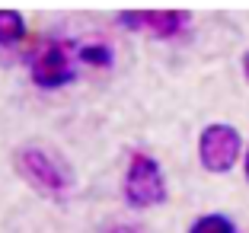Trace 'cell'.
I'll return each instance as SVG.
<instances>
[{
    "mask_svg": "<svg viewBox=\"0 0 249 233\" xmlns=\"http://www.w3.org/2000/svg\"><path fill=\"white\" fill-rule=\"evenodd\" d=\"M13 169L22 182L32 185L45 198H64L73 189L71 163L58 150H48V147H38V144L16 147L13 150Z\"/></svg>",
    "mask_w": 249,
    "mask_h": 233,
    "instance_id": "cell-1",
    "label": "cell"
},
{
    "mask_svg": "<svg viewBox=\"0 0 249 233\" xmlns=\"http://www.w3.org/2000/svg\"><path fill=\"white\" fill-rule=\"evenodd\" d=\"M77 38L45 36L38 45L26 51V71L38 90H61L77 80V58H73Z\"/></svg>",
    "mask_w": 249,
    "mask_h": 233,
    "instance_id": "cell-2",
    "label": "cell"
},
{
    "mask_svg": "<svg viewBox=\"0 0 249 233\" xmlns=\"http://www.w3.org/2000/svg\"><path fill=\"white\" fill-rule=\"evenodd\" d=\"M122 195L128 201V208H134V211L157 208V204L166 201L169 185H166V173H163L160 160L150 157L147 150H131L128 166H124Z\"/></svg>",
    "mask_w": 249,
    "mask_h": 233,
    "instance_id": "cell-3",
    "label": "cell"
},
{
    "mask_svg": "<svg viewBox=\"0 0 249 233\" xmlns=\"http://www.w3.org/2000/svg\"><path fill=\"white\" fill-rule=\"evenodd\" d=\"M243 147H246L243 144V134L236 131L233 125L211 122L198 134V163L214 176L230 173L243 160Z\"/></svg>",
    "mask_w": 249,
    "mask_h": 233,
    "instance_id": "cell-4",
    "label": "cell"
},
{
    "mask_svg": "<svg viewBox=\"0 0 249 233\" xmlns=\"http://www.w3.org/2000/svg\"><path fill=\"white\" fill-rule=\"evenodd\" d=\"M115 22L128 32H150L160 42H169L192 29V13L189 10H122Z\"/></svg>",
    "mask_w": 249,
    "mask_h": 233,
    "instance_id": "cell-5",
    "label": "cell"
},
{
    "mask_svg": "<svg viewBox=\"0 0 249 233\" xmlns=\"http://www.w3.org/2000/svg\"><path fill=\"white\" fill-rule=\"evenodd\" d=\"M73 58L77 64H87V67H96V71H109L115 64V48L103 38H77V48H73Z\"/></svg>",
    "mask_w": 249,
    "mask_h": 233,
    "instance_id": "cell-6",
    "label": "cell"
},
{
    "mask_svg": "<svg viewBox=\"0 0 249 233\" xmlns=\"http://www.w3.org/2000/svg\"><path fill=\"white\" fill-rule=\"evenodd\" d=\"M29 36L26 16L16 10H0V48H19Z\"/></svg>",
    "mask_w": 249,
    "mask_h": 233,
    "instance_id": "cell-7",
    "label": "cell"
},
{
    "mask_svg": "<svg viewBox=\"0 0 249 233\" xmlns=\"http://www.w3.org/2000/svg\"><path fill=\"white\" fill-rule=\"evenodd\" d=\"M189 233H240L236 224L220 211H211V214H201L189 224Z\"/></svg>",
    "mask_w": 249,
    "mask_h": 233,
    "instance_id": "cell-8",
    "label": "cell"
},
{
    "mask_svg": "<svg viewBox=\"0 0 249 233\" xmlns=\"http://www.w3.org/2000/svg\"><path fill=\"white\" fill-rule=\"evenodd\" d=\"M103 233H141L138 227H131V224H112V227H106Z\"/></svg>",
    "mask_w": 249,
    "mask_h": 233,
    "instance_id": "cell-9",
    "label": "cell"
},
{
    "mask_svg": "<svg viewBox=\"0 0 249 233\" xmlns=\"http://www.w3.org/2000/svg\"><path fill=\"white\" fill-rule=\"evenodd\" d=\"M243 176H246V182H249V141H246V147H243Z\"/></svg>",
    "mask_w": 249,
    "mask_h": 233,
    "instance_id": "cell-10",
    "label": "cell"
},
{
    "mask_svg": "<svg viewBox=\"0 0 249 233\" xmlns=\"http://www.w3.org/2000/svg\"><path fill=\"white\" fill-rule=\"evenodd\" d=\"M240 67H243V77H246V83H249V48L243 51V58H240Z\"/></svg>",
    "mask_w": 249,
    "mask_h": 233,
    "instance_id": "cell-11",
    "label": "cell"
}]
</instances>
